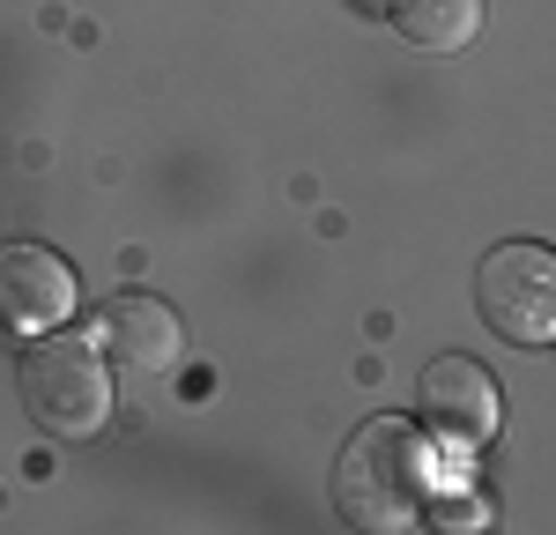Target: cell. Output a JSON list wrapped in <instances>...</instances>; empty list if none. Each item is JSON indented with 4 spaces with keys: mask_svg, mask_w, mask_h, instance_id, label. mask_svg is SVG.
Here are the masks:
<instances>
[{
    "mask_svg": "<svg viewBox=\"0 0 556 535\" xmlns=\"http://www.w3.org/2000/svg\"><path fill=\"white\" fill-rule=\"evenodd\" d=\"M334 498H342V521L364 535L416 528L438 498V439L408 416H371L334 469Z\"/></svg>",
    "mask_w": 556,
    "mask_h": 535,
    "instance_id": "1",
    "label": "cell"
},
{
    "mask_svg": "<svg viewBox=\"0 0 556 535\" xmlns=\"http://www.w3.org/2000/svg\"><path fill=\"white\" fill-rule=\"evenodd\" d=\"M23 409L38 416L52 439H89V432H104V416H112L104 350L83 343V335H52V327H45L38 343L23 350Z\"/></svg>",
    "mask_w": 556,
    "mask_h": 535,
    "instance_id": "2",
    "label": "cell"
},
{
    "mask_svg": "<svg viewBox=\"0 0 556 535\" xmlns=\"http://www.w3.org/2000/svg\"><path fill=\"white\" fill-rule=\"evenodd\" d=\"M475 306L482 320L519 343V350H542L556 343V253L549 246H534V238H513V246H497L482 275H475Z\"/></svg>",
    "mask_w": 556,
    "mask_h": 535,
    "instance_id": "3",
    "label": "cell"
},
{
    "mask_svg": "<svg viewBox=\"0 0 556 535\" xmlns=\"http://www.w3.org/2000/svg\"><path fill=\"white\" fill-rule=\"evenodd\" d=\"M497 424H505V401H497V380L475 364V357H430L424 364V432L445 446H475L497 439Z\"/></svg>",
    "mask_w": 556,
    "mask_h": 535,
    "instance_id": "4",
    "label": "cell"
},
{
    "mask_svg": "<svg viewBox=\"0 0 556 535\" xmlns=\"http://www.w3.org/2000/svg\"><path fill=\"white\" fill-rule=\"evenodd\" d=\"M97 350L104 364H119L127 380H164L186 350V335H178V312L164 298H149V290H119L112 306L97 312Z\"/></svg>",
    "mask_w": 556,
    "mask_h": 535,
    "instance_id": "5",
    "label": "cell"
},
{
    "mask_svg": "<svg viewBox=\"0 0 556 535\" xmlns=\"http://www.w3.org/2000/svg\"><path fill=\"white\" fill-rule=\"evenodd\" d=\"M75 312V268L52 246H0V327L8 335H45Z\"/></svg>",
    "mask_w": 556,
    "mask_h": 535,
    "instance_id": "6",
    "label": "cell"
},
{
    "mask_svg": "<svg viewBox=\"0 0 556 535\" xmlns=\"http://www.w3.org/2000/svg\"><path fill=\"white\" fill-rule=\"evenodd\" d=\"M393 30L416 52H460L482 30V0H393Z\"/></svg>",
    "mask_w": 556,
    "mask_h": 535,
    "instance_id": "7",
    "label": "cell"
}]
</instances>
